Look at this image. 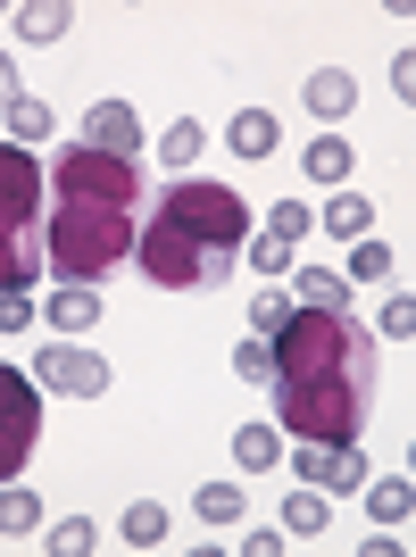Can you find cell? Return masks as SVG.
I'll return each mask as SVG.
<instances>
[{
	"mask_svg": "<svg viewBox=\"0 0 416 557\" xmlns=\"http://www.w3.org/2000/svg\"><path fill=\"white\" fill-rule=\"evenodd\" d=\"M276 399L292 442H358L375 408V333L350 308H292L276 333Z\"/></svg>",
	"mask_w": 416,
	"mask_h": 557,
	"instance_id": "6da1fadb",
	"label": "cell"
},
{
	"mask_svg": "<svg viewBox=\"0 0 416 557\" xmlns=\"http://www.w3.org/2000/svg\"><path fill=\"white\" fill-rule=\"evenodd\" d=\"M150 216V184L134 159L75 141L50 159V209H42V267H59V283H100L109 267H125Z\"/></svg>",
	"mask_w": 416,
	"mask_h": 557,
	"instance_id": "7a4b0ae2",
	"label": "cell"
},
{
	"mask_svg": "<svg viewBox=\"0 0 416 557\" xmlns=\"http://www.w3.org/2000/svg\"><path fill=\"white\" fill-rule=\"evenodd\" d=\"M242 242H250V200L233 184H208V175H175L142 216L134 258L159 292H217L233 275Z\"/></svg>",
	"mask_w": 416,
	"mask_h": 557,
	"instance_id": "3957f363",
	"label": "cell"
},
{
	"mask_svg": "<svg viewBox=\"0 0 416 557\" xmlns=\"http://www.w3.org/2000/svg\"><path fill=\"white\" fill-rule=\"evenodd\" d=\"M42 159L25 141H0V292L42 275Z\"/></svg>",
	"mask_w": 416,
	"mask_h": 557,
	"instance_id": "277c9868",
	"label": "cell"
},
{
	"mask_svg": "<svg viewBox=\"0 0 416 557\" xmlns=\"http://www.w3.org/2000/svg\"><path fill=\"white\" fill-rule=\"evenodd\" d=\"M42 442V383L17 367H0V483H17L25 458Z\"/></svg>",
	"mask_w": 416,
	"mask_h": 557,
	"instance_id": "5b68a950",
	"label": "cell"
},
{
	"mask_svg": "<svg viewBox=\"0 0 416 557\" xmlns=\"http://www.w3.org/2000/svg\"><path fill=\"white\" fill-rule=\"evenodd\" d=\"M34 383H50V392H75V399H100L109 392V358H100V349H42V358H34Z\"/></svg>",
	"mask_w": 416,
	"mask_h": 557,
	"instance_id": "8992f818",
	"label": "cell"
},
{
	"mask_svg": "<svg viewBox=\"0 0 416 557\" xmlns=\"http://www.w3.org/2000/svg\"><path fill=\"white\" fill-rule=\"evenodd\" d=\"M301 483L325 491V499L358 491V483H367V458H358V442H301Z\"/></svg>",
	"mask_w": 416,
	"mask_h": 557,
	"instance_id": "52a82bcc",
	"label": "cell"
},
{
	"mask_svg": "<svg viewBox=\"0 0 416 557\" xmlns=\"http://www.w3.org/2000/svg\"><path fill=\"white\" fill-rule=\"evenodd\" d=\"M42 325L59 333V342H75V333H93V325H100V292H93V283H59V292L42 300Z\"/></svg>",
	"mask_w": 416,
	"mask_h": 557,
	"instance_id": "ba28073f",
	"label": "cell"
},
{
	"mask_svg": "<svg viewBox=\"0 0 416 557\" xmlns=\"http://www.w3.org/2000/svg\"><path fill=\"white\" fill-rule=\"evenodd\" d=\"M84 141H93V150H117V159H134V150H142V125H134V109H125V100H93Z\"/></svg>",
	"mask_w": 416,
	"mask_h": 557,
	"instance_id": "9c48e42d",
	"label": "cell"
},
{
	"mask_svg": "<svg viewBox=\"0 0 416 557\" xmlns=\"http://www.w3.org/2000/svg\"><path fill=\"white\" fill-rule=\"evenodd\" d=\"M225 150H233V159H276V150H283V125H276V109H233V125H225Z\"/></svg>",
	"mask_w": 416,
	"mask_h": 557,
	"instance_id": "30bf717a",
	"label": "cell"
},
{
	"mask_svg": "<svg viewBox=\"0 0 416 557\" xmlns=\"http://www.w3.org/2000/svg\"><path fill=\"white\" fill-rule=\"evenodd\" d=\"M408 508H416V483H408V474H383V483H367V516H375V533L408 524Z\"/></svg>",
	"mask_w": 416,
	"mask_h": 557,
	"instance_id": "8fae6325",
	"label": "cell"
},
{
	"mask_svg": "<svg viewBox=\"0 0 416 557\" xmlns=\"http://www.w3.org/2000/svg\"><path fill=\"white\" fill-rule=\"evenodd\" d=\"M276 458H283V424H242V433H233V466H242V474H267Z\"/></svg>",
	"mask_w": 416,
	"mask_h": 557,
	"instance_id": "7c38bea8",
	"label": "cell"
},
{
	"mask_svg": "<svg viewBox=\"0 0 416 557\" xmlns=\"http://www.w3.org/2000/svg\"><path fill=\"white\" fill-rule=\"evenodd\" d=\"M350 159H358V150H350L342 134H317V141H308V150H301V166H308V184H333V191H342Z\"/></svg>",
	"mask_w": 416,
	"mask_h": 557,
	"instance_id": "4fadbf2b",
	"label": "cell"
},
{
	"mask_svg": "<svg viewBox=\"0 0 416 557\" xmlns=\"http://www.w3.org/2000/svg\"><path fill=\"white\" fill-rule=\"evenodd\" d=\"M317 225H333V242H367L375 233V200L367 191H333V209H325Z\"/></svg>",
	"mask_w": 416,
	"mask_h": 557,
	"instance_id": "5bb4252c",
	"label": "cell"
},
{
	"mask_svg": "<svg viewBox=\"0 0 416 557\" xmlns=\"http://www.w3.org/2000/svg\"><path fill=\"white\" fill-rule=\"evenodd\" d=\"M325 524H333V499H325V491H292V499H283V533H292V541H317L325 533Z\"/></svg>",
	"mask_w": 416,
	"mask_h": 557,
	"instance_id": "9a60e30c",
	"label": "cell"
},
{
	"mask_svg": "<svg viewBox=\"0 0 416 557\" xmlns=\"http://www.w3.org/2000/svg\"><path fill=\"white\" fill-rule=\"evenodd\" d=\"M301 100H308V109L325 116V125H333V116H350V100H358V84H350L342 67H325V75H308V84H301Z\"/></svg>",
	"mask_w": 416,
	"mask_h": 557,
	"instance_id": "2e32d148",
	"label": "cell"
},
{
	"mask_svg": "<svg viewBox=\"0 0 416 557\" xmlns=\"http://www.w3.org/2000/svg\"><path fill=\"white\" fill-rule=\"evenodd\" d=\"M292 300H301V308H350V275H333V267H301V275H292Z\"/></svg>",
	"mask_w": 416,
	"mask_h": 557,
	"instance_id": "e0dca14e",
	"label": "cell"
},
{
	"mask_svg": "<svg viewBox=\"0 0 416 557\" xmlns=\"http://www.w3.org/2000/svg\"><path fill=\"white\" fill-rule=\"evenodd\" d=\"M192 516H200V524H242L250 499H242V483H200L192 491Z\"/></svg>",
	"mask_w": 416,
	"mask_h": 557,
	"instance_id": "ac0fdd59",
	"label": "cell"
},
{
	"mask_svg": "<svg viewBox=\"0 0 416 557\" xmlns=\"http://www.w3.org/2000/svg\"><path fill=\"white\" fill-rule=\"evenodd\" d=\"M68 25H75L68 0H25V9H17V34H25V42H59Z\"/></svg>",
	"mask_w": 416,
	"mask_h": 557,
	"instance_id": "d6986e66",
	"label": "cell"
},
{
	"mask_svg": "<svg viewBox=\"0 0 416 557\" xmlns=\"http://www.w3.org/2000/svg\"><path fill=\"white\" fill-rule=\"evenodd\" d=\"M9 141L42 150V141H50V100H34V92H17V100H9Z\"/></svg>",
	"mask_w": 416,
	"mask_h": 557,
	"instance_id": "ffe728a7",
	"label": "cell"
},
{
	"mask_svg": "<svg viewBox=\"0 0 416 557\" xmlns=\"http://www.w3.org/2000/svg\"><path fill=\"white\" fill-rule=\"evenodd\" d=\"M200 150H208V134H200V116H175V125H167V134H159V159L175 166V175H184V166L200 159Z\"/></svg>",
	"mask_w": 416,
	"mask_h": 557,
	"instance_id": "44dd1931",
	"label": "cell"
},
{
	"mask_svg": "<svg viewBox=\"0 0 416 557\" xmlns=\"http://www.w3.org/2000/svg\"><path fill=\"white\" fill-rule=\"evenodd\" d=\"M292 308H301V300H292L283 283H267V292H258V300H250V333H258V342H276V333L292 325Z\"/></svg>",
	"mask_w": 416,
	"mask_h": 557,
	"instance_id": "7402d4cb",
	"label": "cell"
},
{
	"mask_svg": "<svg viewBox=\"0 0 416 557\" xmlns=\"http://www.w3.org/2000/svg\"><path fill=\"white\" fill-rule=\"evenodd\" d=\"M267 233H276L283 250H301L308 233H317V209H308V200H276V209H267Z\"/></svg>",
	"mask_w": 416,
	"mask_h": 557,
	"instance_id": "603a6c76",
	"label": "cell"
},
{
	"mask_svg": "<svg viewBox=\"0 0 416 557\" xmlns=\"http://www.w3.org/2000/svg\"><path fill=\"white\" fill-rule=\"evenodd\" d=\"M0 533H42V499L25 483H0Z\"/></svg>",
	"mask_w": 416,
	"mask_h": 557,
	"instance_id": "cb8c5ba5",
	"label": "cell"
},
{
	"mask_svg": "<svg viewBox=\"0 0 416 557\" xmlns=\"http://www.w3.org/2000/svg\"><path fill=\"white\" fill-rule=\"evenodd\" d=\"M167 541V508L159 499H134V508H125V549H159Z\"/></svg>",
	"mask_w": 416,
	"mask_h": 557,
	"instance_id": "d4e9b609",
	"label": "cell"
},
{
	"mask_svg": "<svg viewBox=\"0 0 416 557\" xmlns=\"http://www.w3.org/2000/svg\"><path fill=\"white\" fill-rule=\"evenodd\" d=\"M242 258H250V267H258L267 283H283V275H292V250H283L276 233H250V242H242Z\"/></svg>",
	"mask_w": 416,
	"mask_h": 557,
	"instance_id": "484cf974",
	"label": "cell"
},
{
	"mask_svg": "<svg viewBox=\"0 0 416 557\" xmlns=\"http://www.w3.org/2000/svg\"><path fill=\"white\" fill-rule=\"evenodd\" d=\"M383 275H392V250H383L375 233H367V242H350V283H383Z\"/></svg>",
	"mask_w": 416,
	"mask_h": 557,
	"instance_id": "4316f807",
	"label": "cell"
},
{
	"mask_svg": "<svg viewBox=\"0 0 416 557\" xmlns=\"http://www.w3.org/2000/svg\"><path fill=\"white\" fill-rule=\"evenodd\" d=\"M93 541H100V524H93V516H68V524H50V549H59V557H84Z\"/></svg>",
	"mask_w": 416,
	"mask_h": 557,
	"instance_id": "83f0119b",
	"label": "cell"
},
{
	"mask_svg": "<svg viewBox=\"0 0 416 557\" xmlns=\"http://www.w3.org/2000/svg\"><path fill=\"white\" fill-rule=\"evenodd\" d=\"M233 374H242V383H276V349L250 333V349H233Z\"/></svg>",
	"mask_w": 416,
	"mask_h": 557,
	"instance_id": "f1b7e54d",
	"label": "cell"
},
{
	"mask_svg": "<svg viewBox=\"0 0 416 557\" xmlns=\"http://www.w3.org/2000/svg\"><path fill=\"white\" fill-rule=\"evenodd\" d=\"M375 333H383V342H408V333H416V308H408V292H400V300L383 308V317H375Z\"/></svg>",
	"mask_w": 416,
	"mask_h": 557,
	"instance_id": "f546056e",
	"label": "cell"
},
{
	"mask_svg": "<svg viewBox=\"0 0 416 557\" xmlns=\"http://www.w3.org/2000/svg\"><path fill=\"white\" fill-rule=\"evenodd\" d=\"M34 325V300H25V292H0V333H25Z\"/></svg>",
	"mask_w": 416,
	"mask_h": 557,
	"instance_id": "4dcf8cb0",
	"label": "cell"
},
{
	"mask_svg": "<svg viewBox=\"0 0 416 557\" xmlns=\"http://www.w3.org/2000/svg\"><path fill=\"white\" fill-rule=\"evenodd\" d=\"M9 100H17V67H9V59H0V109H9Z\"/></svg>",
	"mask_w": 416,
	"mask_h": 557,
	"instance_id": "1f68e13d",
	"label": "cell"
}]
</instances>
